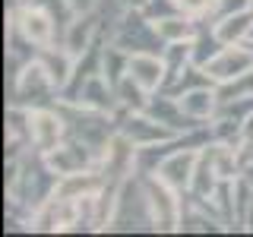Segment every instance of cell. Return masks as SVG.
<instances>
[{
  "label": "cell",
  "mask_w": 253,
  "mask_h": 237,
  "mask_svg": "<svg viewBox=\"0 0 253 237\" xmlns=\"http://www.w3.org/2000/svg\"><path fill=\"white\" fill-rule=\"evenodd\" d=\"M108 231H124V234H130V231H155L142 174L133 171L130 177L121 184L114 212H111V221H108Z\"/></svg>",
  "instance_id": "1"
},
{
  "label": "cell",
  "mask_w": 253,
  "mask_h": 237,
  "mask_svg": "<svg viewBox=\"0 0 253 237\" xmlns=\"http://www.w3.org/2000/svg\"><path fill=\"white\" fill-rule=\"evenodd\" d=\"M105 41L117 44V47H121V51H126V54H142V51L162 54V51H165V38L158 35L155 22L149 19L142 10H126L121 19H117L114 26L108 29Z\"/></svg>",
  "instance_id": "2"
},
{
  "label": "cell",
  "mask_w": 253,
  "mask_h": 237,
  "mask_svg": "<svg viewBox=\"0 0 253 237\" xmlns=\"http://www.w3.org/2000/svg\"><path fill=\"white\" fill-rule=\"evenodd\" d=\"M10 89V105L19 108H54L60 101V89L54 85V79L47 76V70L38 63V57L26 63L13 79Z\"/></svg>",
  "instance_id": "3"
},
{
  "label": "cell",
  "mask_w": 253,
  "mask_h": 237,
  "mask_svg": "<svg viewBox=\"0 0 253 237\" xmlns=\"http://www.w3.org/2000/svg\"><path fill=\"white\" fill-rule=\"evenodd\" d=\"M6 19L16 22V29L29 38L35 47H47V44H57L60 41V26L54 19V13L42 6L38 0H29L22 6H10Z\"/></svg>",
  "instance_id": "4"
},
{
  "label": "cell",
  "mask_w": 253,
  "mask_h": 237,
  "mask_svg": "<svg viewBox=\"0 0 253 237\" xmlns=\"http://www.w3.org/2000/svg\"><path fill=\"white\" fill-rule=\"evenodd\" d=\"M149 196V212H152V225L158 234H171L180 225V209H184V193L168 187L165 180H158L155 174H142Z\"/></svg>",
  "instance_id": "5"
},
{
  "label": "cell",
  "mask_w": 253,
  "mask_h": 237,
  "mask_svg": "<svg viewBox=\"0 0 253 237\" xmlns=\"http://www.w3.org/2000/svg\"><path fill=\"white\" fill-rule=\"evenodd\" d=\"M67 136H70V130H67V120H63L57 105L54 108H29V146H32V152L47 155Z\"/></svg>",
  "instance_id": "6"
},
{
  "label": "cell",
  "mask_w": 253,
  "mask_h": 237,
  "mask_svg": "<svg viewBox=\"0 0 253 237\" xmlns=\"http://www.w3.org/2000/svg\"><path fill=\"white\" fill-rule=\"evenodd\" d=\"M44 161L57 177H70V174H83V171L101 168V158L76 136H67L57 149H51V152L44 155Z\"/></svg>",
  "instance_id": "7"
},
{
  "label": "cell",
  "mask_w": 253,
  "mask_h": 237,
  "mask_svg": "<svg viewBox=\"0 0 253 237\" xmlns=\"http://www.w3.org/2000/svg\"><path fill=\"white\" fill-rule=\"evenodd\" d=\"M117 130H121L136 149L155 146V142H168L174 136H180V133H174L171 126L158 123L152 114H146V111H117Z\"/></svg>",
  "instance_id": "8"
},
{
  "label": "cell",
  "mask_w": 253,
  "mask_h": 237,
  "mask_svg": "<svg viewBox=\"0 0 253 237\" xmlns=\"http://www.w3.org/2000/svg\"><path fill=\"white\" fill-rule=\"evenodd\" d=\"M247 70H253V44L250 41H237V44H225L221 51L206 63V73L212 76V82H231V79L244 76Z\"/></svg>",
  "instance_id": "9"
},
{
  "label": "cell",
  "mask_w": 253,
  "mask_h": 237,
  "mask_svg": "<svg viewBox=\"0 0 253 237\" xmlns=\"http://www.w3.org/2000/svg\"><path fill=\"white\" fill-rule=\"evenodd\" d=\"M98 38H105V29H101V16L89 10V13H76L73 19L67 22V29L60 32V41L73 57H79V54H85L89 47L98 41Z\"/></svg>",
  "instance_id": "10"
},
{
  "label": "cell",
  "mask_w": 253,
  "mask_h": 237,
  "mask_svg": "<svg viewBox=\"0 0 253 237\" xmlns=\"http://www.w3.org/2000/svg\"><path fill=\"white\" fill-rule=\"evenodd\" d=\"M196 161H200V149H174L162 158V164L155 168V177L165 180L168 187L180 190V193H187L190 184H193V171H196Z\"/></svg>",
  "instance_id": "11"
},
{
  "label": "cell",
  "mask_w": 253,
  "mask_h": 237,
  "mask_svg": "<svg viewBox=\"0 0 253 237\" xmlns=\"http://www.w3.org/2000/svg\"><path fill=\"white\" fill-rule=\"evenodd\" d=\"M73 105L83 108H95V111H105V114H117L121 111V101H117L114 82L105 73H95L83 82V89L73 95Z\"/></svg>",
  "instance_id": "12"
},
{
  "label": "cell",
  "mask_w": 253,
  "mask_h": 237,
  "mask_svg": "<svg viewBox=\"0 0 253 237\" xmlns=\"http://www.w3.org/2000/svg\"><path fill=\"white\" fill-rule=\"evenodd\" d=\"M126 73H130L136 82L146 89L149 95L162 92L165 82H168V63H165L162 54H130V67H126Z\"/></svg>",
  "instance_id": "13"
},
{
  "label": "cell",
  "mask_w": 253,
  "mask_h": 237,
  "mask_svg": "<svg viewBox=\"0 0 253 237\" xmlns=\"http://www.w3.org/2000/svg\"><path fill=\"white\" fill-rule=\"evenodd\" d=\"M177 101H180V108H184V114L193 117L196 123H212V120H215V114H218V108H221L215 85H200V89H190L184 95H177Z\"/></svg>",
  "instance_id": "14"
},
{
  "label": "cell",
  "mask_w": 253,
  "mask_h": 237,
  "mask_svg": "<svg viewBox=\"0 0 253 237\" xmlns=\"http://www.w3.org/2000/svg\"><path fill=\"white\" fill-rule=\"evenodd\" d=\"M38 63L47 70V76L54 79V85L63 89V85L70 82V76H73L76 57L63 44H47V47H38Z\"/></svg>",
  "instance_id": "15"
},
{
  "label": "cell",
  "mask_w": 253,
  "mask_h": 237,
  "mask_svg": "<svg viewBox=\"0 0 253 237\" xmlns=\"http://www.w3.org/2000/svg\"><path fill=\"white\" fill-rule=\"evenodd\" d=\"M221 184L215 164H212V155H209V146L200 149V161H196V171H193V184H190L187 193L196 196V199H212L215 187Z\"/></svg>",
  "instance_id": "16"
},
{
  "label": "cell",
  "mask_w": 253,
  "mask_h": 237,
  "mask_svg": "<svg viewBox=\"0 0 253 237\" xmlns=\"http://www.w3.org/2000/svg\"><path fill=\"white\" fill-rule=\"evenodd\" d=\"M250 26H253V6L250 10H241V13H231V16H221V19H212V29H215L221 44L247 41Z\"/></svg>",
  "instance_id": "17"
},
{
  "label": "cell",
  "mask_w": 253,
  "mask_h": 237,
  "mask_svg": "<svg viewBox=\"0 0 253 237\" xmlns=\"http://www.w3.org/2000/svg\"><path fill=\"white\" fill-rule=\"evenodd\" d=\"M218 35L215 29H212V19H196V35H193V63H200V67H206L215 54L221 51Z\"/></svg>",
  "instance_id": "18"
},
{
  "label": "cell",
  "mask_w": 253,
  "mask_h": 237,
  "mask_svg": "<svg viewBox=\"0 0 253 237\" xmlns=\"http://www.w3.org/2000/svg\"><path fill=\"white\" fill-rule=\"evenodd\" d=\"M155 29H158V35L165 38V44L190 41V38L196 35V19H190V16H184V13H174V16H168V19H158Z\"/></svg>",
  "instance_id": "19"
},
{
  "label": "cell",
  "mask_w": 253,
  "mask_h": 237,
  "mask_svg": "<svg viewBox=\"0 0 253 237\" xmlns=\"http://www.w3.org/2000/svg\"><path fill=\"white\" fill-rule=\"evenodd\" d=\"M114 92H117V101H121V111H146L149 98H152V95L142 89V85L130 73H126L121 82L114 85Z\"/></svg>",
  "instance_id": "20"
},
{
  "label": "cell",
  "mask_w": 253,
  "mask_h": 237,
  "mask_svg": "<svg viewBox=\"0 0 253 237\" xmlns=\"http://www.w3.org/2000/svg\"><path fill=\"white\" fill-rule=\"evenodd\" d=\"M215 92H218L221 105H225V101H234V98H250V95H253V70H247L244 76L231 79V82L215 85Z\"/></svg>",
  "instance_id": "21"
},
{
  "label": "cell",
  "mask_w": 253,
  "mask_h": 237,
  "mask_svg": "<svg viewBox=\"0 0 253 237\" xmlns=\"http://www.w3.org/2000/svg\"><path fill=\"white\" fill-rule=\"evenodd\" d=\"M174 3L190 19H212V10H215V0H174Z\"/></svg>",
  "instance_id": "22"
},
{
  "label": "cell",
  "mask_w": 253,
  "mask_h": 237,
  "mask_svg": "<svg viewBox=\"0 0 253 237\" xmlns=\"http://www.w3.org/2000/svg\"><path fill=\"white\" fill-rule=\"evenodd\" d=\"M253 0H215V10H212V19H221V16H231L241 10H250Z\"/></svg>",
  "instance_id": "23"
},
{
  "label": "cell",
  "mask_w": 253,
  "mask_h": 237,
  "mask_svg": "<svg viewBox=\"0 0 253 237\" xmlns=\"http://www.w3.org/2000/svg\"><path fill=\"white\" fill-rule=\"evenodd\" d=\"M70 6H73V13H89L95 10V0H70Z\"/></svg>",
  "instance_id": "24"
},
{
  "label": "cell",
  "mask_w": 253,
  "mask_h": 237,
  "mask_svg": "<svg viewBox=\"0 0 253 237\" xmlns=\"http://www.w3.org/2000/svg\"><path fill=\"white\" fill-rule=\"evenodd\" d=\"M241 177H244V180H247V184L253 187V158H250V161H247V164H244V171H241Z\"/></svg>",
  "instance_id": "25"
},
{
  "label": "cell",
  "mask_w": 253,
  "mask_h": 237,
  "mask_svg": "<svg viewBox=\"0 0 253 237\" xmlns=\"http://www.w3.org/2000/svg\"><path fill=\"white\" fill-rule=\"evenodd\" d=\"M124 3H126V6H130V10H142V6H146V3H149V0H124Z\"/></svg>",
  "instance_id": "26"
},
{
  "label": "cell",
  "mask_w": 253,
  "mask_h": 237,
  "mask_svg": "<svg viewBox=\"0 0 253 237\" xmlns=\"http://www.w3.org/2000/svg\"><path fill=\"white\" fill-rule=\"evenodd\" d=\"M247 41H253V26H250V35H247Z\"/></svg>",
  "instance_id": "27"
}]
</instances>
